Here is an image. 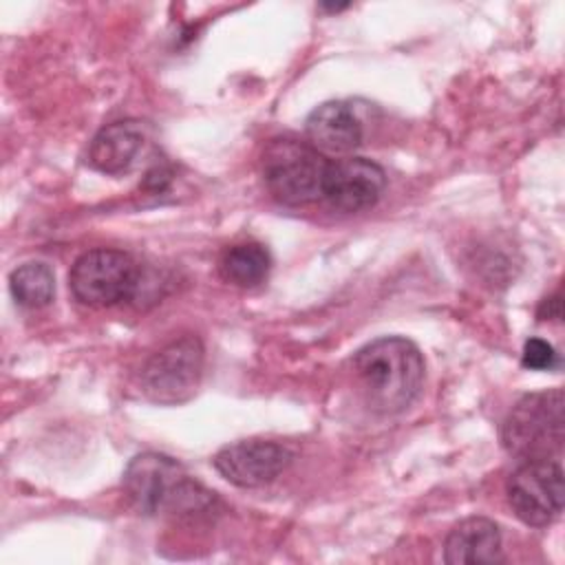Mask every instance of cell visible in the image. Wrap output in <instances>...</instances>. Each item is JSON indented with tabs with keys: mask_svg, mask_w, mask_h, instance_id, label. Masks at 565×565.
I'll return each mask as SVG.
<instances>
[{
	"mask_svg": "<svg viewBox=\"0 0 565 565\" xmlns=\"http://www.w3.org/2000/svg\"><path fill=\"white\" fill-rule=\"evenodd\" d=\"M424 358L415 342L384 335L353 355V373L366 406L380 415L408 408L424 384Z\"/></svg>",
	"mask_w": 565,
	"mask_h": 565,
	"instance_id": "1",
	"label": "cell"
},
{
	"mask_svg": "<svg viewBox=\"0 0 565 565\" xmlns=\"http://www.w3.org/2000/svg\"><path fill=\"white\" fill-rule=\"evenodd\" d=\"M124 492L141 514L199 516L214 508L216 497L179 461L161 452H141L130 459L121 479Z\"/></svg>",
	"mask_w": 565,
	"mask_h": 565,
	"instance_id": "2",
	"label": "cell"
},
{
	"mask_svg": "<svg viewBox=\"0 0 565 565\" xmlns=\"http://www.w3.org/2000/svg\"><path fill=\"white\" fill-rule=\"evenodd\" d=\"M260 166L263 181L278 203L300 207L322 199L329 159L311 143L291 137L271 139L263 150Z\"/></svg>",
	"mask_w": 565,
	"mask_h": 565,
	"instance_id": "3",
	"label": "cell"
},
{
	"mask_svg": "<svg viewBox=\"0 0 565 565\" xmlns=\"http://www.w3.org/2000/svg\"><path fill=\"white\" fill-rule=\"evenodd\" d=\"M563 388L523 395L501 426L505 450L523 461L554 459L565 439Z\"/></svg>",
	"mask_w": 565,
	"mask_h": 565,
	"instance_id": "4",
	"label": "cell"
},
{
	"mask_svg": "<svg viewBox=\"0 0 565 565\" xmlns=\"http://www.w3.org/2000/svg\"><path fill=\"white\" fill-rule=\"evenodd\" d=\"M141 271L130 254L97 247L84 252L68 271V287L75 300L88 307H110L137 294Z\"/></svg>",
	"mask_w": 565,
	"mask_h": 565,
	"instance_id": "5",
	"label": "cell"
},
{
	"mask_svg": "<svg viewBox=\"0 0 565 565\" xmlns=\"http://www.w3.org/2000/svg\"><path fill=\"white\" fill-rule=\"evenodd\" d=\"M203 360V344L196 335L172 340L141 366V393L150 402L163 406L188 402L201 384Z\"/></svg>",
	"mask_w": 565,
	"mask_h": 565,
	"instance_id": "6",
	"label": "cell"
},
{
	"mask_svg": "<svg viewBox=\"0 0 565 565\" xmlns=\"http://www.w3.org/2000/svg\"><path fill=\"white\" fill-rule=\"evenodd\" d=\"M505 494L519 521L532 527L554 523L563 512V468L556 459H527L505 483Z\"/></svg>",
	"mask_w": 565,
	"mask_h": 565,
	"instance_id": "7",
	"label": "cell"
},
{
	"mask_svg": "<svg viewBox=\"0 0 565 565\" xmlns=\"http://www.w3.org/2000/svg\"><path fill=\"white\" fill-rule=\"evenodd\" d=\"M294 452L271 439H241L223 446L212 463L216 472L238 488H260L282 475Z\"/></svg>",
	"mask_w": 565,
	"mask_h": 565,
	"instance_id": "8",
	"label": "cell"
},
{
	"mask_svg": "<svg viewBox=\"0 0 565 565\" xmlns=\"http://www.w3.org/2000/svg\"><path fill=\"white\" fill-rule=\"evenodd\" d=\"M386 188L384 170L364 157L329 161L322 199L338 212H362L373 207Z\"/></svg>",
	"mask_w": 565,
	"mask_h": 565,
	"instance_id": "9",
	"label": "cell"
},
{
	"mask_svg": "<svg viewBox=\"0 0 565 565\" xmlns=\"http://www.w3.org/2000/svg\"><path fill=\"white\" fill-rule=\"evenodd\" d=\"M305 130L316 150L333 154L355 150L364 137L355 108L342 99H331L316 106L305 121Z\"/></svg>",
	"mask_w": 565,
	"mask_h": 565,
	"instance_id": "10",
	"label": "cell"
},
{
	"mask_svg": "<svg viewBox=\"0 0 565 565\" xmlns=\"http://www.w3.org/2000/svg\"><path fill=\"white\" fill-rule=\"evenodd\" d=\"M146 141V126L137 119L113 121L104 126L88 146V163L104 174H124L128 172Z\"/></svg>",
	"mask_w": 565,
	"mask_h": 565,
	"instance_id": "11",
	"label": "cell"
},
{
	"mask_svg": "<svg viewBox=\"0 0 565 565\" xmlns=\"http://www.w3.org/2000/svg\"><path fill=\"white\" fill-rule=\"evenodd\" d=\"M444 561L448 565H477L501 563V530L494 521L470 516L459 521L444 543Z\"/></svg>",
	"mask_w": 565,
	"mask_h": 565,
	"instance_id": "12",
	"label": "cell"
},
{
	"mask_svg": "<svg viewBox=\"0 0 565 565\" xmlns=\"http://www.w3.org/2000/svg\"><path fill=\"white\" fill-rule=\"evenodd\" d=\"M271 267V256L260 243H238L223 252L218 271L223 280L249 289L260 285Z\"/></svg>",
	"mask_w": 565,
	"mask_h": 565,
	"instance_id": "13",
	"label": "cell"
},
{
	"mask_svg": "<svg viewBox=\"0 0 565 565\" xmlns=\"http://www.w3.org/2000/svg\"><path fill=\"white\" fill-rule=\"evenodd\" d=\"M9 291L24 309H42L55 296V276L46 263L29 260L9 276Z\"/></svg>",
	"mask_w": 565,
	"mask_h": 565,
	"instance_id": "14",
	"label": "cell"
},
{
	"mask_svg": "<svg viewBox=\"0 0 565 565\" xmlns=\"http://www.w3.org/2000/svg\"><path fill=\"white\" fill-rule=\"evenodd\" d=\"M521 364L530 371H552L558 366V353L550 342L541 338H530L523 344Z\"/></svg>",
	"mask_w": 565,
	"mask_h": 565,
	"instance_id": "15",
	"label": "cell"
},
{
	"mask_svg": "<svg viewBox=\"0 0 565 565\" xmlns=\"http://www.w3.org/2000/svg\"><path fill=\"white\" fill-rule=\"evenodd\" d=\"M539 318H541V320L561 318V296H558V294L543 300V305L539 307Z\"/></svg>",
	"mask_w": 565,
	"mask_h": 565,
	"instance_id": "16",
	"label": "cell"
},
{
	"mask_svg": "<svg viewBox=\"0 0 565 565\" xmlns=\"http://www.w3.org/2000/svg\"><path fill=\"white\" fill-rule=\"evenodd\" d=\"M322 9H329V11H340V9H347V2H342V4H322Z\"/></svg>",
	"mask_w": 565,
	"mask_h": 565,
	"instance_id": "17",
	"label": "cell"
}]
</instances>
